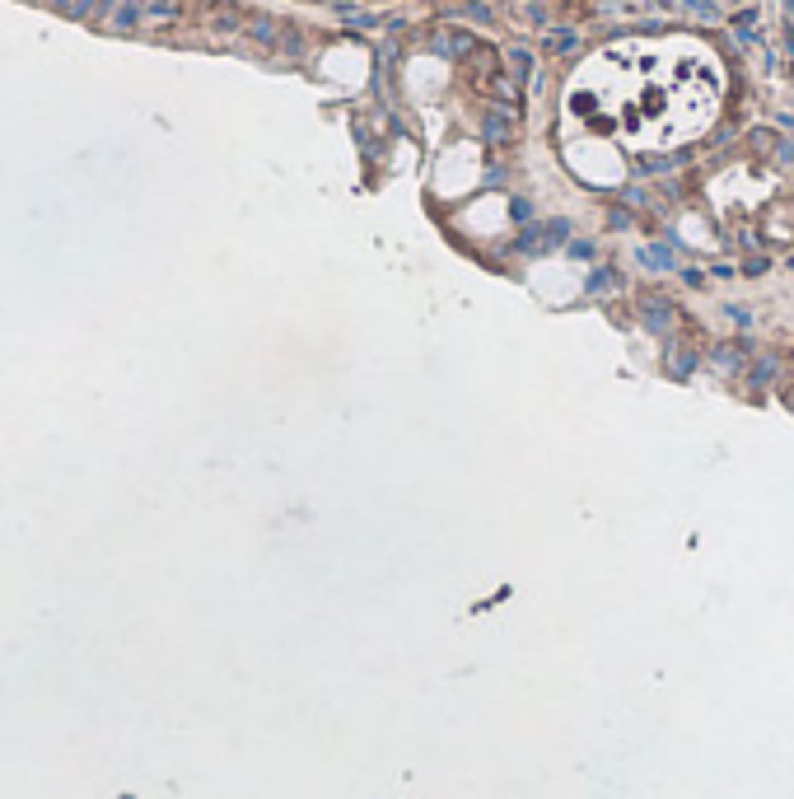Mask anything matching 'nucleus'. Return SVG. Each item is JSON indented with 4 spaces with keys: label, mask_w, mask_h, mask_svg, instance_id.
<instances>
[{
    "label": "nucleus",
    "mask_w": 794,
    "mask_h": 799,
    "mask_svg": "<svg viewBox=\"0 0 794 799\" xmlns=\"http://www.w3.org/2000/svg\"><path fill=\"white\" fill-rule=\"evenodd\" d=\"M89 5L94 0H56V10H66V14H89Z\"/></svg>",
    "instance_id": "1"
}]
</instances>
